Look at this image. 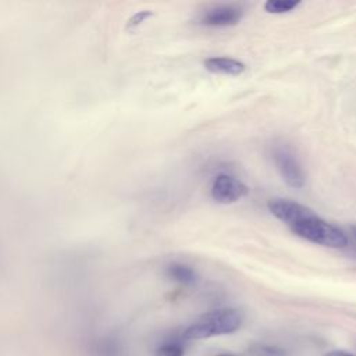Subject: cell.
I'll return each mask as SVG.
<instances>
[{
    "label": "cell",
    "mask_w": 356,
    "mask_h": 356,
    "mask_svg": "<svg viewBox=\"0 0 356 356\" xmlns=\"http://www.w3.org/2000/svg\"><path fill=\"white\" fill-rule=\"evenodd\" d=\"M270 213L282 221L295 235L327 248H345L346 234L337 225L325 221L310 207L291 199L275 197L268 200Z\"/></svg>",
    "instance_id": "cell-1"
},
{
    "label": "cell",
    "mask_w": 356,
    "mask_h": 356,
    "mask_svg": "<svg viewBox=\"0 0 356 356\" xmlns=\"http://www.w3.org/2000/svg\"><path fill=\"white\" fill-rule=\"evenodd\" d=\"M243 314L239 309L224 307L202 314L195 323L185 328L182 339H204L216 335L235 332L241 328Z\"/></svg>",
    "instance_id": "cell-2"
},
{
    "label": "cell",
    "mask_w": 356,
    "mask_h": 356,
    "mask_svg": "<svg viewBox=\"0 0 356 356\" xmlns=\"http://www.w3.org/2000/svg\"><path fill=\"white\" fill-rule=\"evenodd\" d=\"M273 160L274 164L282 177V179L292 188H303L306 184V175L305 171L295 157V154L282 145H277L273 149Z\"/></svg>",
    "instance_id": "cell-3"
},
{
    "label": "cell",
    "mask_w": 356,
    "mask_h": 356,
    "mask_svg": "<svg viewBox=\"0 0 356 356\" xmlns=\"http://www.w3.org/2000/svg\"><path fill=\"white\" fill-rule=\"evenodd\" d=\"M248 192L249 189L242 181L228 174L217 175L211 184V197L221 204L235 203L245 197Z\"/></svg>",
    "instance_id": "cell-4"
},
{
    "label": "cell",
    "mask_w": 356,
    "mask_h": 356,
    "mask_svg": "<svg viewBox=\"0 0 356 356\" xmlns=\"http://www.w3.org/2000/svg\"><path fill=\"white\" fill-rule=\"evenodd\" d=\"M242 10L235 6H217L209 8L200 18V22L207 26H232L242 19Z\"/></svg>",
    "instance_id": "cell-5"
},
{
    "label": "cell",
    "mask_w": 356,
    "mask_h": 356,
    "mask_svg": "<svg viewBox=\"0 0 356 356\" xmlns=\"http://www.w3.org/2000/svg\"><path fill=\"white\" fill-rule=\"evenodd\" d=\"M88 356H122L121 342L111 335L92 337L86 345Z\"/></svg>",
    "instance_id": "cell-6"
},
{
    "label": "cell",
    "mask_w": 356,
    "mask_h": 356,
    "mask_svg": "<svg viewBox=\"0 0 356 356\" xmlns=\"http://www.w3.org/2000/svg\"><path fill=\"white\" fill-rule=\"evenodd\" d=\"M207 71L221 75H239L246 70V65L235 58L229 57H210L203 61Z\"/></svg>",
    "instance_id": "cell-7"
},
{
    "label": "cell",
    "mask_w": 356,
    "mask_h": 356,
    "mask_svg": "<svg viewBox=\"0 0 356 356\" xmlns=\"http://www.w3.org/2000/svg\"><path fill=\"white\" fill-rule=\"evenodd\" d=\"M167 275L184 285H189L193 284L196 281V273L195 270L188 266V264H182V263H171L167 266Z\"/></svg>",
    "instance_id": "cell-8"
},
{
    "label": "cell",
    "mask_w": 356,
    "mask_h": 356,
    "mask_svg": "<svg viewBox=\"0 0 356 356\" xmlns=\"http://www.w3.org/2000/svg\"><path fill=\"white\" fill-rule=\"evenodd\" d=\"M299 4V0H268L264 4V10L270 14H282L296 8Z\"/></svg>",
    "instance_id": "cell-9"
},
{
    "label": "cell",
    "mask_w": 356,
    "mask_h": 356,
    "mask_svg": "<svg viewBox=\"0 0 356 356\" xmlns=\"http://www.w3.org/2000/svg\"><path fill=\"white\" fill-rule=\"evenodd\" d=\"M154 356H184V346L178 339L165 341L156 349Z\"/></svg>",
    "instance_id": "cell-10"
},
{
    "label": "cell",
    "mask_w": 356,
    "mask_h": 356,
    "mask_svg": "<svg viewBox=\"0 0 356 356\" xmlns=\"http://www.w3.org/2000/svg\"><path fill=\"white\" fill-rule=\"evenodd\" d=\"M253 356H285V352L280 348L275 346H268V345H252L249 350Z\"/></svg>",
    "instance_id": "cell-11"
},
{
    "label": "cell",
    "mask_w": 356,
    "mask_h": 356,
    "mask_svg": "<svg viewBox=\"0 0 356 356\" xmlns=\"http://www.w3.org/2000/svg\"><path fill=\"white\" fill-rule=\"evenodd\" d=\"M324 356H355V355L345 350H331V352H327Z\"/></svg>",
    "instance_id": "cell-12"
},
{
    "label": "cell",
    "mask_w": 356,
    "mask_h": 356,
    "mask_svg": "<svg viewBox=\"0 0 356 356\" xmlns=\"http://www.w3.org/2000/svg\"><path fill=\"white\" fill-rule=\"evenodd\" d=\"M352 234H353V236H355V239H356V225L352 227Z\"/></svg>",
    "instance_id": "cell-13"
},
{
    "label": "cell",
    "mask_w": 356,
    "mask_h": 356,
    "mask_svg": "<svg viewBox=\"0 0 356 356\" xmlns=\"http://www.w3.org/2000/svg\"><path fill=\"white\" fill-rule=\"evenodd\" d=\"M217 356H234V355H229V353H220V355H217Z\"/></svg>",
    "instance_id": "cell-14"
}]
</instances>
